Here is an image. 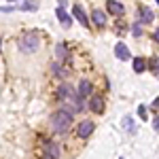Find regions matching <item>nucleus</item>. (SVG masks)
<instances>
[{
  "instance_id": "13",
  "label": "nucleus",
  "mask_w": 159,
  "mask_h": 159,
  "mask_svg": "<svg viewBox=\"0 0 159 159\" xmlns=\"http://www.w3.org/2000/svg\"><path fill=\"white\" fill-rule=\"evenodd\" d=\"M91 21H93V24L98 25V28H102V25L106 24V15H104V13L100 11V9H96V11L91 13Z\"/></svg>"
},
{
  "instance_id": "3",
  "label": "nucleus",
  "mask_w": 159,
  "mask_h": 159,
  "mask_svg": "<svg viewBox=\"0 0 159 159\" xmlns=\"http://www.w3.org/2000/svg\"><path fill=\"white\" fill-rule=\"evenodd\" d=\"M72 96H74V91L70 89V85H68V83H61V85L57 87V91H55V98L60 100V104H66V102L72 98Z\"/></svg>"
},
{
  "instance_id": "23",
  "label": "nucleus",
  "mask_w": 159,
  "mask_h": 159,
  "mask_svg": "<svg viewBox=\"0 0 159 159\" xmlns=\"http://www.w3.org/2000/svg\"><path fill=\"white\" fill-rule=\"evenodd\" d=\"M155 2H157V4H159V0H155Z\"/></svg>"
},
{
  "instance_id": "12",
  "label": "nucleus",
  "mask_w": 159,
  "mask_h": 159,
  "mask_svg": "<svg viewBox=\"0 0 159 159\" xmlns=\"http://www.w3.org/2000/svg\"><path fill=\"white\" fill-rule=\"evenodd\" d=\"M55 15H57V19H60V24L64 25V28H70V24H72V17H70V15H68V13L64 11V7H60V9H57V13H55Z\"/></svg>"
},
{
  "instance_id": "6",
  "label": "nucleus",
  "mask_w": 159,
  "mask_h": 159,
  "mask_svg": "<svg viewBox=\"0 0 159 159\" xmlns=\"http://www.w3.org/2000/svg\"><path fill=\"white\" fill-rule=\"evenodd\" d=\"M106 11H108L110 15H117V17H119V15H123L125 9H123L121 2H117V0H106Z\"/></svg>"
},
{
  "instance_id": "2",
  "label": "nucleus",
  "mask_w": 159,
  "mask_h": 159,
  "mask_svg": "<svg viewBox=\"0 0 159 159\" xmlns=\"http://www.w3.org/2000/svg\"><path fill=\"white\" fill-rule=\"evenodd\" d=\"M38 45H40V40H38V34L36 32H25L24 36L19 38V51L25 53V55H30V53H34L38 49Z\"/></svg>"
},
{
  "instance_id": "10",
  "label": "nucleus",
  "mask_w": 159,
  "mask_h": 159,
  "mask_svg": "<svg viewBox=\"0 0 159 159\" xmlns=\"http://www.w3.org/2000/svg\"><path fill=\"white\" fill-rule=\"evenodd\" d=\"M115 55H117L121 61H127L129 57H132V55H129V51H127V47H125L123 43H117V45H115Z\"/></svg>"
},
{
  "instance_id": "16",
  "label": "nucleus",
  "mask_w": 159,
  "mask_h": 159,
  "mask_svg": "<svg viewBox=\"0 0 159 159\" xmlns=\"http://www.w3.org/2000/svg\"><path fill=\"white\" fill-rule=\"evenodd\" d=\"M51 72L55 74V76H61V79H64V76L68 74L66 70H61V66H60V64H51Z\"/></svg>"
},
{
  "instance_id": "15",
  "label": "nucleus",
  "mask_w": 159,
  "mask_h": 159,
  "mask_svg": "<svg viewBox=\"0 0 159 159\" xmlns=\"http://www.w3.org/2000/svg\"><path fill=\"white\" fill-rule=\"evenodd\" d=\"M19 9H21V11H36V9H38V2H36V0H30V2H24Z\"/></svg>"
},
{
  "instance_id": "4",
  "label": "nucleus",
  "mask_w": 159,
  "mask_h": 159,
  "mask_svg": "<svg viewBox=\"0 0 159 159\" xmlns=\"http://www.w3.org/2000/svg\"><path fill=\"white\" fill-rule=\"evenodd\" d=\"M91 132H93V121H87V119L81 121L79 127H76V136H79V138H87Z\"/></svg>"
},
{
  "instance_id": "18",
  "label": "nucleus",
  "mask_w": 159,
  "mask_h": 159,
  "mask_svg": "<svg viewBox=\"0 0 159 159\" xmlns=\"http://www.w3.org/2000/svg\"><path fill=\"white\" fill-rule=\"evenodd\" d=\"M132 34L138 38L140 34H142V25H140V24H134V25H132Z\"/></svg>"
},
{
  "instance_id": "7",
  "label": "nucleus",
  "mask_w": 159,
  "mask_h": 159,
  "mask_svg": "<svg viewBox=\"0 0 159 159\" xmlns=\"http://www.w3.org/2000/svg\"><path fill=\"white\" fill-rule=\"evenodd\" d=\"M89 108L93 110L96 115H102V112H104V100L100 98V96H91V100H89Z\"/></svg>"
},
{
  "instance_id": "11",
  "label": "nucleus",
  "mask_w": 159,
  "mask_h": 159,
  "mask_svg": "<svg viewBox=\"0 0 159 159\" xmlns=\"http://www.w3.org/2000/svg\"><path fill=\"white\" fill-rule=\"evenodd\" d=\"M72 15L76 17V19H79V24H81V25H87V24H89V17H87L85 13H83L81 4H74V7H72Z\"/></svg>"
},
{
  "instance_id": "17",
  "label": "nucleus",
  "mask_w": 159,
  "mask_h": 159,
  "mask_svg": "<svg viewBox=\"0 0 159 159\" xmlns=\"http://www.w3.org/2000/svg\"><path fill=\"white\" fill-rule=\"evenodd\" d=\"M55 53H57V57H60V60H64V57H66V45L60 43V45H57V49H55Z\"/></svg>"
},
{
  "instance_id": "22",
  "label": "nucleus",
  "mask_w": 159,
  "mask_h": 159,
  "mask_svg": "<svg viewBox=\"0 0 159 159\" xmlns=\"http://www.w3.org/2000/svg\"><path fill=\"white\" fill-rule=\"evenodd\" d=\"M9 2H17V0H9Z\"/></svg>"
},
{
  "instance_id": "1",
  "label": "nucleus",
  "mask_w": 159,
  "mask_h": 159,
  "mask_svg": "<svg viewBox=\"0 0 159 159\" xmlns=\"http://www.w3.org/2000/svg\"><path fill=\"white\" fill-rule=\"evenodd\" d=\"M72 117L74 112L72 110H68L66 106H61L53 112V117H51V127H53V132H57V134H64L68 127H70V123H72Z\"/></svg>"
},
{
  "instance_id": "5",
  "label": "nucleus",
  "mask_w": 159,
  "mask_h": 159,
  "mask_svg": "<svg viewBox=\"0 0 159 159\" xmlns=\"http://www.w3.org/2000/svg\"><path fill=\"white\" fill-rule=\"evenodd\" d=\"M138 17H140V24H151L155 19V13L148 7H138Z\"/></svg>"
},
{
  "instance_id": "21",
  "label": "nucleus",
  "mask_w": 159,
  "mask_h": 159,
  "mask_svg": "<svg viewBox=\"0 0 159 159\" xmlns=\"http://www.w3.org/2000/svg\"><path fill=\"white\" fill-rule=\"evenodd\" d=\"M153 125H155V129L159 132V117H155V123H153Z\"/></svg>"
},
{
  "instance_id": "14",
  "label": "nucleus",
  "mask_w": 159,
  "mask_h": 159,
  "mask_svg": "<svg viewBox=\"0 0 159 159\" xmlns=\"http://www.w3.org/2000/svg\"><path fill=\"white\" fill-rule=\"evenodd\" d=\"M134 70H136L138 74L144 72V70H147V61L142 60V57H136V60H134Z\"/></svg>"
},
{
  "instance_id": "19",
  "label": "nucleus",
  "mask_w": 159,
  "mask_h": 159,
  "mask_svg": "<svg viewBox=\"0 0 159 159\" xmlns=\"http://www.w3.org/2000/svg\"><path fill=\"white\" fill-rule=\"evenodd\" d=\"M138 112H140V117H142V119H147V108H144V106H140Z\"/></svg>"
},
{
  "instance_id": "8",
  "label": "nucleus",
  "mask_w": 159,
  "mask_h": 159,
  "mask_svg": "<svg viewBox=\"0 0 159 159\" xmlns=\"http://www.w3.org/2000/svg\"><path fill=\"white\" fill-rule=\"evenodd\" d=\"M60 157V147L55 142H47L45 147V159H57Z\"/></svg>"
},
{
  "instance_id": "9",
  "label": "nucleus",
  "mask_w": 159,
  "mask_h": 159,
  "mask_svg": "<svg viewBox=\"0 0 159 159\" xmlns=\"http://www.w3.org/2000/svg\"><path fill=\"white\" fill-rule=\"evenodd\" d=\"M91 91H93V85L89 83V81H81L79 83V89H76V93L81 96V98L85 100L87 96H91Z\"/></svg>"
},
{
  "instance_id": "24",
  "label": "nucleus",
  "mask_w": 159,
  "mask_h": 159,
  "mask_svg": "<svg viewBox=\"0 0 159 159\" xmlns=\"http://www.w3.org/2000/svg\"><path fill=\"white\" fill-rule=\"evenodd\" d=\"M121 159H123V157H121Z\"/></svg>"
},
{
  "instance_id": "20",
  "label": "nucleus",
  "mask_w": 159,
  "mask_h": 159,
  "mask_svg": "<svg viewBox=\"0 0 159 159\" xmlns=\"http://www.w3.org/2000/svg\"><path fill=\"white\" fill-rule=\"evenodd\" d=\"M153 38H155V43L159 45V30H155V34H153Z\"/></svg>"
}]
</instances>
